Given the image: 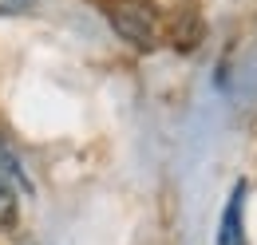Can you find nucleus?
<instances>
[{
  "label": "nucleus",
  "instance_id": "obj_2",
  "mask_svg": "<svg viewBox=\"0 0 257 245\" xmlns=\"http://www.w3.org/2000/svg\"><path fill=\"white\" fill-rule=\"evenodd\" d=\"M16 178L24 182L20 166H12V158L0 147V229H12L16 214H20V194H16Z\"/></svg>",
  "mask_w": 257,
  "mask_h": 245
},
{
  "label": "nucleus",
  "instance_id": "obj_4",
  "mask_svg": "<svg viewBox=\"0 0 257 245\" xmlns=\"http://www.w3.org/2000/svg\"><path fill=\"white\" fill-rule=\"evenodd\" d=\"M32 4L36 0H0V16H4V12H28Z\"/></svg>",
  "mask_w": 257,
  "mask_h": 245
},
{
  "label": "nucleus",
  "instance_id": "obj_3",
  "mask_svg": "<svg viewBox=\"0 0 257 245\" xmlns=\"http://www.w3.org/2000/svg\"><path fill=\"white\" fill-rule=\"evenodd\" d=\"M245 182H237L229 190V202H225V214H222V229H218V245H245Z\"/></svg>",
  "mask_w": 257,
  "mask_h": 245
},
{
  "label": "nucleus",
  "instance_id": "obj_1",
  "mask_svg": "<svg viewBox=\"0 0 257 245\" xmlns=\"http://www.w3.org/2000/svg\"><path fill=\"white\" fill-rule=\"evenodd\" d=\"M107 20H111V28L119 32L131 48H143V52L159 48L162 16L151 0H111L107 4Z\"/></svg>",
  "mask_w": 257,
  "mask_h": 245
}]
</instances>
